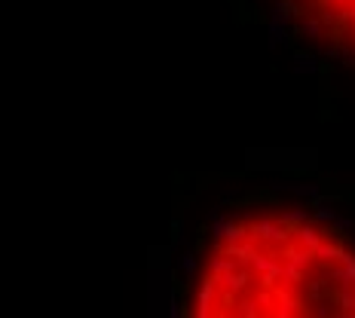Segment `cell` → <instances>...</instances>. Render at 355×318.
<instances>
[{
	"label": "cell",
	"mask_w": 355,
	"mask_h": 318,
	"mask_svg": "<svg viewBox=\"0 0 355 318\" xmlns=\"http://www.w3.org/2000/svg\"><path fill=\"white\" fill-rule=\"evenodd\" d=\"M303 46L355 68V0H263Z\"/></svg>",
	"instance_id": "7a4b0ae2"
},
{
	"label": "cell",
	"mask_w": 355,
	"mask_h": 318,
	"mask_svg": "<svg viewBox=\"0 0 355 318\" xmlns=\"http://www.w3.org/2000/svg\"><path fill=\"white\" fill-rule=\"evenodd\" d=\"M172 306L175 318H355V211L272 184L193 202Z\"/></svg>",
	"instance_id": "6da1fadb"
}]
</instances>
